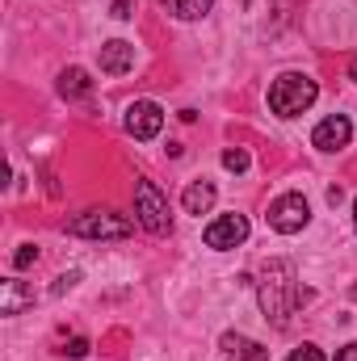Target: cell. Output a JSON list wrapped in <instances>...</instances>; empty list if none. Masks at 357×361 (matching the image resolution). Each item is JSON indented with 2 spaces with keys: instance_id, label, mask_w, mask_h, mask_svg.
Listing matches in <instances>:
<instances>
[{
  "instance_id": "cell-1",
  "label": "cell",
  "mask_w": 357,
  "mask_h": 361,
  "mask_svg": "<svg viewBox=\"0 0 357 361\" xmlns=\"http://www.w3.org/2000/svg\"><path fill=\"white\" fill-rule=\"evenodd\" d=\"M298 302H307V290L298 286V273L290 261H269L261 273V311L273 319V328H286L290 315L298 311Z\"/></svg>"
},
{
  "instance_id": "cell-2",
  "label": "cell",
  "mask_w": 357,
  "mask_h": 361,
  "mask_svg": "<svg viewBox=\"0 0 357 361\" xmlns=\"http://www.w3.org/2000/svg\"><path fill=\"white\" fill-rule=\"evenodd\" d=\"M320 97V85L311 76H298V72H286L269 85V109L277 118H298L303 109H311V101Z\"/></svg>"
},
{
  "instance_id": "cell-3",
  "label": "cell",
  "mask_w": 357,
  "mask_h": 361,
  "mask_svg": "<svg viewBox=\"0 0 357 361\" xmlns=\"http://www.w3.org/2000/svg\"><path fill=\"white\" fill-rule=\"evenodd\" d=\"M131 231H135V223L114 210H85L68 223V235H80V240H126Z\"/></svg>"
},
{
  "instance_id": "cell-4",
  "label": "cell",
  "mask_w": 357,
  "mask_h": 361,
  "mask_svg": "<svg viewBox=\"0 0 357 361\" xmlns=\"http://www.w3.org/2000/svg\"><path fill=\"white\" fill-rule=\"evenodd\" d=\"M135 214H139V227H143V231H152V235H169V227H173L164 193H160L147 177L135 180Z\"/></svg>"
},
{
  "instance_id": "cell-5",
  "label": "cell",
  "mask_w": 357,
  "mask_h": 361,
  "mask_svg": "<svg viewBox=\"0 0 357 361\" xmlns=\"http://www.w3.org/2000/svg\"><path fill=\"white\" fill-rule=\"evenodd\" d=\"M265 219H269V227H273V231L294 235V231H303V227H307L311 206H307V197H303V193H282V197H273V202H269Z\"/></svg>"
},
{
  "instance_id": "cell-6",
  "label": "cell",
  "mask_w": 357,
  "mask_h": 361,
  "mask_svg": "<svg viewBox=\"0 0 357 361\" xmlns=\"http://www.w3.org/2000/svg\"><path fill=\"white\" fill-rule=\"evenodd\" d=\"M248 240V219L244 214H223V219H214L210 227H206V248H236V244H244Z\"/></svg>"
},
{
  "instance_id": "cell-7",
  "label": "cell",
  "mask_w": 357,
  "mask_h": 361,
  "mask_svg": "<svg viewBox=\"0 0 357 361\" xmlns=\"http://www.w3.org/2000/svg\"><path fill=\"white\" fill-rule=\"evenodd\" d=\"M160 126H164V109H160L156 101H135V105L126 109V130H131L135 139H156Z\"/></svg>"
},
{
  "instance_id": "cell-8",
  "label": "cell",
  "mask_w": 357,
  "mask_h": 361,
  "mask_svg": "<svg viewBox=\"0 0 357 361\" xmlns=\"http://www.w3.org/2000/svg\"><path fill=\"white\" fill-rule=\"evenodd\" d=\"M349 135H353L349 118H345V114H332V118H324V122L311 130V143H315L320 152H341V147H349Z\"/></svg>"
},
{
  "instance_id": "cell-9",
  "label": "cell",
  "mask_w": 357,
  "mask_h": 361,
  "mask_svg": "<svg viewBox=\"0 0 357 361\" xmlns=\"http://www.w3.org/2000/svg\"><path fill=\"white\" fill-rule=\"evenodd\" d=\"M131 68H135V47H131V42L114 38V42L101 47V72H105V76H122V72H131Z\"/></svg>"
},
{
  "instance_id": "cell-10",
  "label": "cell",
  "mask_w": 357,
  "mask_h": 361,
  "mask_svg": "<svg viewBox=\"0 0 357 361\" xmlns=\"http://www.w3.org/2000/svg\"><path fill=\"white\" fill-rule=\"evenodd\" d=\"M25 307H34V290L25 281H17V277L0 281V311L4 315H21Z\"/></svg>"
},
{
  "instance_id": "cell-11",
  "label": "cell",
  "mask_w": 357,
  "mask_h": 361,
  "mask_svg": "<svg viewBox=\"0 0 357 361\" xmlns=\"http://www.w3.org/2000/svg\"><path fill=\"white\" fill-rule=\"evenodd\" d=\"M219 345H223L227 361H269L265 345H257V341H248V336H240V332H227Z\"/></svg>"
},
{
  "instance_id": "cell-12",
  "label": "cell",
  "mask_w": 357,
  "mask_h": 361,
  "mask_svg": "<svg viewBox=\"0 0 357 361\" xmlns=\"http://www.w3.org/2000/svg\"><path fill=\"white\" fill-rule=\"evenodd\" d=\"M214 197H219V193H214L210 180H193V185L181 193V206H185V214H206V210L214 206Z\"/></svg>"
},
{
  "instance_id": "cell-13",
  "label": "cell",
  "mask_w": 357,
  "mask_h": 361,
  "mask_svg": "<svg viewBox=\"0 0 357 361\" xmlns=\"http://www.w3.org/2000/svg\"><path fill=\"white\" fill-rule=\"evenodd\" d=\"M92 92V80L85 68H68V72H59V97L63 101H85Z\"/></svg>"
},
{
  "instance_id": "cell-14",
  "label": "cell",
  "mask_w": 357,
  "mask_h": 361,
  "mask_svg": "<svg viewBox=\"0 0 357 361\" xmlns=\"http://www.w3.org/2000/svg\"><path fill=\"white\" fill-rule=\"evenodd\" d=\"M160 8L173 13L177 21H198V17H206L214 8V0H160Z\"/></svg>"
},
{
  "instance_id": "cell-15",
  "label": "cell",
  "mask_w": 357,
  "mask_h": 361,
  "mask_svg": "<svg viewBox=\"0 0 357 361\" xmlns=\"http://www.w3.org/2000/svg\"><path fill=\"white\" fill-rule=\"evenodd\" d=\"M223 169L227 173H248V152L244 147H227L223 152Z\"/></svg>"
},
{
  "instance_id": "cell-16",
  "label": "cell",
  "mask_w": 357,
  "mask_h": 361,
  "mask_svg": "<svg viewBox=\"0 0 357 361\" xmlns=\"http://www.w3.org/2000/svg\"><path fill=\"white\" fill-rule=\"evenodd\" d=\"M34 261H38V248H34V244H21V248L13 252V265H17V269H30Z\"/></svg>"
},
{
  "instance_id": "cell-17",
  "label": "cell",
  "mask_w": 357,
  "mask_h": 361,
  "mask_svg": "<svg viewBox=\"0 0 357 361\" xmlns=\"http://www.w3.org/2000/svg\"><path fill=\"white\" fill-rule=\"evenodd\" d=\"M286 361H328V357H324L315 345H298V349H294V353H290Z\"/></svg>"
},
{
  "instance_id": "cell-18",
  "label": "cell",
  "mask_w": 357,
  "mask_h": 361,
  "mask_svg": "<svg viewBox=\"0 0 357 361\" xmlns=\"http://www.w3.org/2000/svg\"><path fill=\"white\" fill-rule=\"evenodd\" d=\"M85 353H89V341H85V336H72V341L63 345V357H85Z\"/></svg>"
},
{
  "instance_id": "cell-19",
  "label": "cell",
  "mask_w": 357,
  "mask_h": 361,
  "mask_svg": "<svg viewBox=\"0 0 357 361\" xmlns=\"http://www.w3.org/2000/svg\"><path fill=\"white\" fill-rule=\"evenodd\" d=\"M114 17L126 21V17H131V0H114Z\"/></svg>"
},
{
  "instance_id": "cell-20",
  "label": "cell",
  "mask_w": 357,
  "mask_h": 361,
  "mask_svg": "<svg viewBox=\"0 0 357 361\" xmlns=\"http://www.w3.org/2000/svg\"><path fill=\"white\" fill-rule=\"evenodd\" d=\"M337 361H357V341L345 345V349H337Z\"/></svg>"
},
{
  "instance_id": "cell-21",
  "label": "cell",
  "mask_w": 357,
  "mask_h": 361,
  "mask_svg": "<svg viewBox=\"0 0 357 361\" xmlns=\"http://www.w3.org/2000/svg\"><path fill=\"white\" fill-rule=\"evenodd\" d=\"M349 76H353V85H357V55H353V63H349Z\"/></svg>"
},
{
  "instance_id": "cell-22",
  "label": "cell",
  "mask_w": 357,
  "mask_h": 361,
  "mask_svg": "<svg viewBox=\"0 0 357 361\" xmlns=\"http://www.w3.org/2000/svg\"><path fill=\"white\" fill-rule=\"evenodd\" d=\"M353 227H357V202H353Z\"/></svg>"
}]
</instances>
